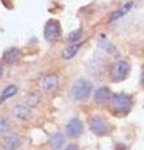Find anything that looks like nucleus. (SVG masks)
Returning a JSON list of instances; mask_svg holds the SVG:
<instances>
[{
	"instance_id": "obj_1",
	"label": "nucleus",
	"mask_w": 144,
	"mask_h": 150,
	"mask_svg": "<svg viewBox=\"0 0 144 150\" xmlns=\"http://www.w3.org/2000/svg\"><path fill=\"white\" fill-rule=\"evenodd\" d=\"M93 90V84L85 79H79L72 86V95L75 100H85L90 96Z\"/></svg>"
},
{
	"instance_id": "obj_2",
	"label": "nucleus",
	"mask_w": 144,
	"mask_h": 150,
	"mask_svg": "<svg viewBox=\"0 0 144 150\" xmlns=\"http://www.w3.org/2000/svg\"><path fill=\"white\" fill-rule=\"evenodd\" d=\"M111 106L119 112H128L132 108V98L125 94H114L110 99Z\"/></svg>"
},
{
	"instance_id": "obj_3",
	"label": "nucleus",
	"mask_w": 144,
	"mask_h": 150,
	"mask_svg": "<svg viewBox=\"0 0 144 150\" xmlns=\"http://www.w3.org/2000/svg\"><path fill=\"white\" fill-rule=\"evenodd\" d=\"M44 35L48 41H57L62 35V28L59 21L55 19H49L44 28Z\"/></svg>"
},
{
	"instance_id": "obj_4",
	"label": "nucleus",
	"mask_w": 144,
	"mask_h": 150,
	"mask_svg": "<svg viewBox=\"0 0 144 150\" xmlns=\"http://www.w3.org/2000/svg\"><path fill=\"white\" fill-rule=\"evenodd\" d=\"M129 70H131V65L125 60H118L117 63L114 64V67L111 68V79L114 81H120L124 80L127 78V75L129 74Z\"/></svg>"
},
{
	"instance_id": "obj_5",
	"label": "nucleus",
	"mask_w": 144,
	"mask_h": 150,
	"mask_svg": "<svg viewBox=\"0 0 144 150\" xmlns=\"http://www.w3.org/2000/svg\"><path fill=\"white\" fill-rule=\"evenodd\" d=\"M89 124H90L92 131L94 134L99 135V137L105 135L106 131H108V124H106V121L103 118H100V116H93L89 121Z\"/></svg>"
},
{
	"instance_id": "obj_6",
	"label": "nucleus",
	"mask_w": 144,
	"mask_h": 150,
	"mask_svg": "<svg viewBox=\"0 0 144 150\" xmlns=\"http://www.w3.org/2000/svg\"><path fill=\"white\" fill-rule=\"evenodd\" d=\"M13 115L20 121H28L31 119V109L24 104H16L13 108Z\"/></svg>"
},
{
	"instance_id": "obj_7",
	"label": "nucleus",
	"mask_w": 144,
	"mask_h": 150,
	"mask_svg": "<svg viewBox=\"0 0 144 150\" xmlns=\"http://www.w3.org/2000/svg\"><path fill=\"white\" fill-rule=\"evenodd\" d=\"M67 134L70 138H77L83 133V123L79 119H72L67 124Z\"/></svg>"
},
{
	"instance_id": "obj_8",
	"label": "nucleus",
	"mask_w": 144,
	"mask_h": 150,
	"mask_svg": "<svg viewBox=\"0 0 144 150\" xmlns=\"http://www.w3.org/2000/svg\"><path fill=\"white\" fill-rule=\"evenodd\" d=\"M59 85V78L55 74H48L45 75L41 80V86L45 91H53Z\"/></svg>"
},
{
	"instance_id": "obj_9",
	"label": "nucleus",
	"mask_w": 144,
	"mask_h": 150,
	"mask_svg": "<svg viewBox=\"0 0 144 150\" xmlns=\"http://www.w3.org/2000/svg\"><path fill=\"white\" fill-rule=\"evenodd\" d=\"M82 45H83V43H80V41H78V43H73V44H70V45H68L67 48L63 50V53H62L63 59L69 60V59L74 58V56L77 55L78 51L80 50Z\"/></svg>"
},
{
	"instance_id": "obj_10",
	"label": "nucleus",
	"mask_w": 144,
	"mask_h": 150,
	"mask_svg": "<svg viewBox=\"0 0 144 150\" xmlns=\"http://www.w3.org/2000/svg\"><path fill=\"white\" fill-rule=\"evenodd\" d=\"M20 145H21V139L16 137V135H9L3 142V146L8 148L9 150H16Z\"/></svg>"
},
{
	"instance_id": "obj_11",
	"label": "nucleus",
	"mask_w": 144,
	"mask_h": 150,
	"mask_svg": "<svg viewBox=\"0 0 144 150\" xmlns=\"http://www.w3.org/2000/svg\"><path fill=\"white\" fill-rule=\"evenodd\" d=\"M19 58H20V50L16 49V48H11V49L6 50L3 55L4 62L8 63V64H14L15 62H18Z\"/></svg>"
},
{
	"instance_id": "obj_12",
	"label": "nucleus",
	"mask_w": 144,
	"mask_h": 150,
	"mask_svg": "<svg viewBox=\"0 0 144 150\" xmlns=\"http://www.w3.org/2000/svg\"><path fill=\"white\" fill-rule=\"evenodd\" d=\"M64 143H65V137L62 134V133H55L54 135H52V138H50V148L54 149V150H59L63 148Z\"/></svg>"
},
{
	"instance_id": "obj_13",
	"label": "nucleus",
	"mask_w": 144,
	"mask_h": 150,
	"mask_svg": "<svg viewBox=\"0 0 144 150\" xmlns=\"http://www.w3.org/2000/svg\"><path fill=\"white\" fill-rule=\"evenodd\" d=\"M110 98V90H109V88H106V86H101L99 88L98 90L95 91V96H94V99L96 103H99V104H101V103H105L106 100H108Z\"/></svg>"
},
{
	"instance_id": "obj_14",
	"label": "nucleus",
	"mask_w": 144,
	"mask_h": 150,
	"mask_svg": "<svg viewBox=\"0 0 144 150\" xmlns=\"http://www.w3.org/2000/svg\"><path fill=\"white\" fill-rule=\"evenodd\" d=\"M133 6V3L132 1H129V3H125L124 5H122V8L118 9L117 11H114L113 14H111V16H110V21H115V20H118V19L120 18H123L125 14H127L129 10L132 9Z\"/></svg>"
},
{
	"instance_id": "obj_15",
	"label": "nucleus",
	"mask_w": 144,
	"mask_h": 150,
	"mask_svg": "<svg viewBox=\"0 0 144 150\" xmlns=\"http://www.w3.org/2000/svg\"><path fill=\"white\" fill-rule=\"evenodd\" d=\"M16 93H18V88L15 85H9L3 90L1 95H0V101H4L9 99V98H13L14 95H16Z\"/></svg>"
},
{
	"instance_id": "obj_16",
	"label": "nucleus",
	"mask_w": 144,
	"mask_h": 150,
	"mask_svg": "<svg viewBox=\"0 0 144 150\" xmlns=\"http://www.w3.org/2000/svg\"><path fill=\"white\" fill-rule=\"evenodd\" d=\"M82 38V29H77L72 31L68 36V41L69 43H78V40Z\"/></svg>"
},
{
	"instance_id": "obj_17",
	"label": "nucleus",
	"mask_w": 144,
	"mask_h": 150,
	"mask_svg": "<svg viewBox=\"0 0 144 150\" xmlns=\"http://www.w3.org/2000/svg\"><path fill=\"white\" fill-rule=\"evenodd\" d=\"M10 129V124H9V121L3 118V116H0V133H5Z\"/></svg>"
},
{
	"instance_id": "obj_18",
	"label": "nucleus",
	"mask_w": 144,
	"mask_h": 150,
	"mask_svg": "<svg viewBox=\"0 0 144 150\" xmlns=\"http://www.w3.org/2000/svg\"><path fill=\"white\" fill-rule=\"evenodd\" d=\"M65 150H79V148H78V145H75V144H70V145H68V146L65 148Z\"/></svg>"
},
{
	"instance_id": "obj_19",
	"label": "nucleus",
	"mask_w": 144,
	"mask_h": 150,
	"mask_svg": "<svg viewBox=\"0 0 144 150\" xmlns=\"http://www.w3.org/2000/svg\"><path fill=\"white\" fill-rule=\"evenodd\" d=\"M140 80H142V84L144 85V68H143V71H142V78H140Z\"/></svg>"
},
{
	"instance_id": "obj_20",
	"label": "nucleus",
	"mask_w": 144,
	"mask_h": 150,
	"mask_svg": "<svg viewBox=\"0 0 144 150\" xmlns=\"http://www.w3.org/2000/svg\"><path fill=\"white\" fill-rule=\"evenodd\" d=\"M3 76V68H1V65H0V79H1Z\"/></svg>"
},
{
	"instance_id": "obj_21",
	"label": "nucleus",
	"mask_w": 144,
	"mask_h": 150,
	"mask_svg": "<svg viewBox=\"0 0 144 150\" xmlns=\"http://www.w3.org/2000/svg\"><path fill=\"white\" fill-rule=\"evenodd\" d=\"M0 150H9L8 148H5V146H3V145H1V148H0Z\"/></svg>"
}]
</instances>
